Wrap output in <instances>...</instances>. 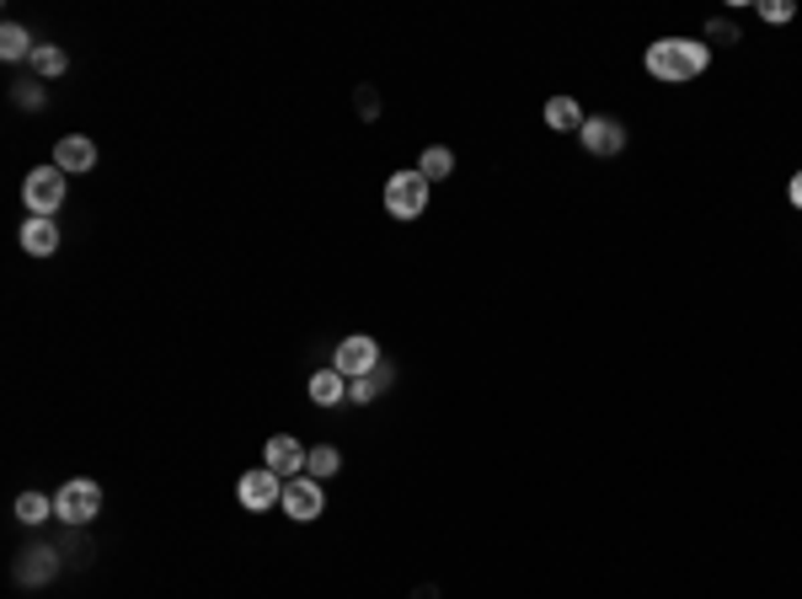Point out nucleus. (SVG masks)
Instances as JSON below:
<instances>
[{"instance_id":"1","label":"nucleus","mask_w":802,"mask_h":599,"mask_svg":"<svg viewBox=\"0 0 802 599\" xmlns=\"http://www.w3.org/2000/svg\"><path fill=\"white\" fill-rule=\"evenodd\" d=\"M712 65V48L701 38H658L647 48V76L664 80V86H684V80L706 76Z\"/></svg>"},{"instance_id":"2","label":"nucleus","mask_w":802,"mask_h":599,"mask_svg":"<svg viewBox=\"0 0 802 599\" xmlns=\"http://www.w3.org/2000/svg\"><path fill=\"white\" fill-rule=\"evenodd\" d=\"M428 177L412 166V171H391V182H386V209L397 214V220H417L423 209H428Z\"/></svg>"},{"instance_id":"3","label":"nucleus","mask_w":802,"mask_h":599,"mask_svg":"<svg viewBox=\"0 0 802 599\" xmlns=\"http://www.w3.org/2000/svg\"><path fill=\"white\" fill-rule=\"evenodd\" d=\"M97 509H102V487L97 481H65L59 492H54V520L65 524H91L97 520Z\"/></svg>"},{"instance_id":"4","label":"nucleus","mask_w":802,"mask_h":599,"mask_svg":"<svg viewBox=\"0 0 802 599\" xmlns=\"http://www.w3.org/2000/svg\"><path fill=\"white\" fill-rule=\"evenodd\" d=\"M22 203H27V214H59V203H65V171L59 166H38V171H27V182H22Z\"/></svg>"},{"instance_id":"5","label":"nucleus","mask_w":802,"mask_h":599,"mask_svg":"<svg viewBox=\"0 0 802 599\" xmlns=\"http://www.w3.org/2000/svg\"><path fill=\"white\" fill-rule=\"evenodd\" d=\"M236 498H241L246 514H268V509H279L283 503V477L279 472H268V466H263V472H246L241 487H236Z\"/></svg>"},{"instance_id":"6","label":"nucleus","mask_w":802,"mask_h":599,"mask_svg":"<svg viewBox=\"0 0 802 599\" xmlns=\"http://www.w3.org/2000/svg\"><path fill=\"white\" fill-rule=\"evenodd\" d=\"M380 343L375 337H364V332H354V337H343L337 343V354H332V369H343L348 380H359V375H375L380 369Z\"/></svg>"},{"instance_id":"7","label":"nucleus","mask_w":802,"mask_h":599,"mask_svg":"<svg viewBox=\"0 0 802 599\" xmlns=\"http://www.w3.org/2000/svg\"><path fill=\"white\" fill-rule=\"evenodd\" d=\"M305 461H311V450L294 440V434H274V440L263 444V466H268V472H279L283 481L300 477V472H305Z\"/></svg>"},{"instance_id":"8","label":"nucleus","mask_w":802,"mask_h":599,"mask_svg":"<svg viewBox=\"0 0 802 599\" xmlns=\"http://www.w3.org/2000/svg\"><path fill=\"white\" fill-rule=\"evenodd\" d=\"M321 503H326V498H321V481L316 477H294V481H283V514H289V520H300V524H311L321 514Z\"/></svg>"},{"instance_id":"9","label":"nucleus","mask_w":802,"mask_h":599,"mask_svg":"<svg viewBox=\"0 0 802 599\" xmlns=\"http://www.w3.org/2000/svg\"><path fill=\"white\" fill-rule=\"evenodd\" d=\"M578 140H583V151L589 156H621L626 151V129H621V119H583V129H578Z\"/></svg>"},{"instance_id":"10","label":"nucleus","mask_w":802,"mask_h":599,"mask_svg":"<svg viewBox=\"0 0 802 599\" xmlns=\"http://www.w3.org/2000/svg\"><path fill=\"white\" fill-rule=\"evenodd\" d=\"M54 166H59L65 177H70V171L80 177V171H91V166H97V145H91L86 134H65V140L54 145Z\"/></svg>"},{"instance_id":"11","label":"nucleus","mask_w":802,"mask_h":599,"mask_svg":"<svg viewBox=\"0 0 802 599\" xmlns=\"http://www.w3.org/2000/svg\"><path fill=\"white\" fill-rule=\"evenodd\" d=\"M22 252H27V257H54V252H59V225H54L48 214H27V225H22Z\"/></svg>"},{"instance_id":"12","label":"nucleus","mask_w":802,"mask_h":599,"mask_svg":"<svg viewBox=\"0 0 802 599\" xmlns=\"http://www.w3.org/2000/svg\"><path fill=\"white\" fill-rule=\"evenodd\" d=\"M54 567H59V557L48 546H33V552H22V562H16V584H48Z\"/></svg>"},{"instance_id":"13","label":"nucleus","mask_w":802,"mask_h":599,"mask_svg":"<svg viewBox=\"0 0 802 599\" xmlns=\"http://www.w3.org/2000/svg\"><path fill=\"white\" fill-rule=\"evenodd\" d=\"M343 397H348V375L343 369H316L311 375V401L316 407H337Z\"/></svg>"},{"instance_id":"14","label":"nucleus","mask_w":802,"mask_h":599,"mask_svg":"<svg viewBox=\"0 0 802 599\" xmlns=\"http://www.w3.org/2000/svg\"><path fill=\"white\" fill-rule=\"evenodd\" d=\"M546 129H557V134H578V129H583V108H578L572 97H552V102H546Z\"/></svg>"},{"instance_id":"15","label":"nucleus","mask_w":802,"mask_h":599,"mask_svg":"<svg viewBox=\"0 0 802 599\" xmlns=\"http://www.w3.org/2000/svg\"><path fill=\"white\" fill-rule=\"evenodd\" d=\"M33 48L38 43L27 38V27H16V22L0 27V59H33Z\"/></svg>"},{"instance_id":"16","label":"nucleus","mask_w":802,"mask_h":599,"mask_svg":"<svg viewBox=\"0 0 802 599\" xmlns=\"http://www.w3.org/2000/svg\"><path fill=\"white\" fill-rule=\"evenodd\" d=\"M386 380H391V364H380L375 375H359V380H348V401H375L386 391Z\"/></svg>"},{"instance_id":"17","label":"nucleus","mask_w":802,"mask_h":599,"mask_svg":"<svg viewBox=\"0 0 802 599\" xmlns=\"http://www.w3.org/2000/svg\"><path fill=\"white\" fill-rule=\"evenodd\" d=\"M337 466H343V455H337L332 444H316V450H311V461H305V477L326 481V477H337Z\"/></svg>"},{"instance_id":"18","label":"nucleus","mask_w":802,"mask_h":599,"mask_svg":"<svg viewBox=\"0 0 802 599\" xmlns=\"http://www.w3.org/2000/svg\"><path fill=\"white\" fill-rule=\"evenodd\" d=\"M48 514H54V498H43V492H22L16 498V520L22 524H43Z\"/></svg>"},{"instance_id":"19","label":"nucleus","mask_w":802,"mask_h":599,"mask_svg":"<svg viewBox=\"0 0 802 599\" xmlns=\"http://www.w3.org/2000/svg\"><path fill=\"white\" fill-rule=\"evenodd\" d=\"M33 70H38V76H65V70H70V59H65V48L38 43V48H33Z\"/></svg>"},{"instance_id":"20","label":"nucleus","mask_w":802,"mask_h":599,"mask_svg":"<svg viewBox=\"0 0 802 599\" xmlns=\"http://www.w3.org/2000/svg\"><path fill=\"white\" fill-rule=\"evenodd\" d=\"M417 171H423L428 182H444V177L455 171V156H449L444 145H434V151H423V160H417Z\"/></svg>"},{"instance_id":"21","label":"nucleus","mask_w":802,"mask_h":599,"mask_svg":"<svg viewBox=\"0 0 802 599\" xmlns=\"http://www.w3.org/2000/svg\"><path fill=\"white\" fill-rule=\"evenodd\" d=\"M792 11H798L792 0H760V16H765V22H792Z\"/></svg>"},{"instance_id":"22","label":"nucleus","mask_w":802,"mask_h":599,"mask_svg":"<svg viewBox=\"0 0 802 599\" xmlns=\"http://www.w3.org/2000/svg\"><path fill=\"white\" fill-rule=\"evenodd\" d=\"M787 193H792V203H798V209H802V171H798V177H792V188H787Z\"/></svg>"}]
</instances>
